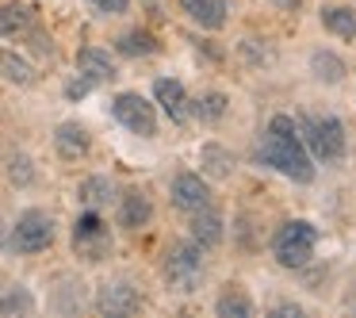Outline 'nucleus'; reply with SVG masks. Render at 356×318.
Instances as JSON below:
<instances>
[{
  "instance_id": "8",
  "label": "nucleus",
  "mask_w": 356,
  "mask_h": 318,
  "mask_svg": "<svg viewBox=\"0 0 356 318\" xmlns=\"http://www.w3.org/2000/svg\"><path fill=\"white\" fill-rule=\"evenodd\" d=\"M169 196H172V207L188 211V215L211 207V188L203 184V177H195V173H180V177L172 180Z\"/></svg>"
},
{
  "instance_id": "13",
  "label": "nucleus",
  "mask_w": 356,
  "mask_h": 318,
  "mask_svg": "<svg viewBox=\"0 0 356 318\" xmlns=\"http://www.w3.org/2000/svg\"><path fill=\"white\" fill-rule=\"evenodd\" d=\"M54 150L65 161H77V157H85L92 150V138H88V131L81 123H62L54 131Z\"/></svg>"
},
{
  "instance_id": "17",
  "label": "nucleus",
  "mask_w": 356,
  "mask_h": 318,
  "mask_svg": "<svg viewBox=\"0 0 356 318\" xmlns=\"http://www.w3.org/2000/svg\"><path fill=\"white\" fill-rule=\"evenodd\" d=\"M31 24H35V12L27 4H0V39L31 31Z\"/></svg>"
},
{
  "instance_id": "11",
  "label": "nucleus",
  "mask_w": 356,
  "mask_h": 318,
  "mask_svg": "<svg viewBox=\"0 0 356 318\" xmlns=\"http://www.w3.org/2000/svg\"><path fill=\"white\" fill-rule=\"evenodd\" d=\"M77 73H81V77H88L92 85H111V81L119 77V70H115V62H111V54H104L100 47L77 50Z\"/></svg>"
},
{
  "instance_id": "18",
  "label": "nucleus",
  "mask_w": 356,
  "mask_h": 318,
  "mask_svg": "<svg viewBox=\"0 0 356 318\" xmlns=\"http://www.w3.org/2000/svg\"><path fill=\"white\" fill-rule=\"evenodd\" d=\"M0 77L8 81V85H24L27 88L35 81V70H31L27 58L12 54V50H0Z\"/></svg>"
},
{
  "instance_id": "29",
  "label": "nucleus",
  "mask_w": 356,
  "mask_h": 318,
  "mask_svg": "<svg viewBox=\"0 0 356 318\" xmlns=\"http://www.w3.org/2000/svg\"><path fill=\"white\" fill-rule=\"evenodd\" d=\"M276 315H295V318H299L302 307H295V303H284V307H276Z\"/></svg>"
},
{
  "instance_id": "1",
  "label": "nucleus",
  "mask_w": 356,
  "mask_h": 318,
  "mask_svg": "<svg viewBox=\"0 0 356 318\" xmlns=\"http://www.w3.org/2000/svg\"><path fill=\"white\" fill-rule=\"evenodd\" d=\"M261 161L272 165L276 173H284L295 184H310L314 180V165H310V154L302 146L299 127H295L291 116H272L264 142H261Z\"/></svg>"
},
{
  "instance_id": "26",
  "label": "nucleus",
  "mask_w": 356,
  "mask_h": 318,
  "mask_svg": "<svg viewBox=\"0 0 356 318\" xmlns=\"http://www.w3.org/2000/svg\"><path fill=\"white\" fill-rule=\"evenodd\" d=\"M8 177L16 180V184H31V177H35L31 161H27V157H12V165H8Z\"/></svg>"
},
{
  "instance_id": "27",
  "label": "nucleus",
  "mask_w": 356,
  "mask_h": 318,
  "mask_svg": "<svg viewBox=\"0 0 356 318\" xmlns=\"http://www.w3.org/2000/svg\"><path fill=\"white\" fill-rule=\"evenodd\" d=\"M92 88H96L92 81H88V77H81V73H77V77H73L70 85H65V96H70V100H81V96H88Z\"/></svg>"
},
{
  "instance_id": "10",
  "label": "nucleus",
  "mask_w": 356,
  "mask_h": 318,
  "mask_svg": "<svg viewBox=\"0 0 356 318\" xmlns=\"http://www.w3.org/2000/svg\"><path fill=\"white\" fill-rule=\"evenodd\" d=\"M154 96H157V104H161V111L172 119V123H188V116H192V108H188V93H184V85L180 81H172V77H161L154 85Z\"/></svg>"
},
{
  "instance_id": "9",
  "label": "nucleus",
  "mask_w": 356,
  "mask_h": 318,
  "mask_svg": "<svg viewBox=\"0 0 356 318\" xmlns=\"http://www.w3.org/2000/svg\"><path fill=\"white\" fill-rule=\"evenodd\" d=\"M96 307H100L104 315H134V310L142 307V295L134 292V284L115 280V284H104V287H100V295H96Z\"/></svg>"
},
{
  "instance_id": "23",
  "label": "nucleus",
  "mask_w": 356,
  "mask_h": 318,
  "mask_svg": "<svg viewBox=\"0 0 356 318\" xmlns=\"http://www.w3.org/2000/svg\"><path fill=\"white\" fill-rule=\"evenodd\" d=\"M119 54L149 58V54H157V39L149 31H127V35H119Z\"/></svg>"
},
{
  "instance_id": "21",
  "label": "nucleus",
  "mask_w": 356,
  "mask_h": 318,
  "mask_svg": "<svg viewBox=\"0 0 356 318\" xmlns=\"http://www.w3.org/2000/svg\"><path fill=\"white\" fill-rule=\"evenodd\" d=\"M188 108H192V116L200 119V123H218V119L226 116V108H230V100H226V93H203L200 100H192Z\"/></svg>"
},
{
  "instance_id": "28",
  "label": "nucleus",
  "mask_w": 356,
  "mask_h": 318,
  "mask_svg": "<svg viewBox=\"0 0 356 318\" xmlns=\"http://www.w3.org/2000/svg\"><path fill=\"white\" fill-rule=\"evenodd\" d=\"M127 4L131 0H92V8L104 12V16H119V12H127Z\"/></svg>"
},
{
  "instance_id": "14",
  "label": "nucleus",
  "mask_w": 356,
  "mask_h": 318,
  "mask_svg": "<svg viewBox=\"0 0 356 318\" xmlns=\"http://www.w3.org/2000/svg\"><path fill=\"white\" fill-rule=\"evenodd\" d=\"M192 241L200 249H215L222 241V215L211 207L203 211H192Z\"/></svg>"
},
{
  "instance_id": "4",
  "label": "nucleus",
  "mask_w": 356,
  "mask_h": 318,
  "mask_svg": "<svg viewBox=\"0 0 356 318\" xmlns=\"http://www.w3.org/2000/svg\"><path fill=\"white\" fill-rule=\"evenodd\" d=\"M203 276V249L195 241H177V246L165 253V280L177 292H195Z\"/></svg>"
},
{
  "instance_id": "25",
  "label": "nucleus",
  "mask_w": 356,
  "mask_h": 318,
  "mask_svg": "<svg viewBox=\"0 0 356 318\" xmlns=\"http://www.w3.org/2000/svg\"><path fill=\"white\" fill-rule=\"evenodd\" d=\"M16 310H31V295L19 292V287H12V292L0 299V315H16Z\"/></svg>"
},
{
  "instance_id": "2",
  "label": "nucleus",
  "mask_w": 356,
  "mask_h": 318,
  "mask_svg": "<svg viewBox=\"0 0 356 318\" xmlns=\"http://www.w3.org/2000/svg\"><path fill=\"white\" fill-rule=\"evenodd\" d=\"M299 127H302V142L318 161L333 165L345 157V123L337 116H302Z\"/></svg>"
},
{
  "instance_id": "30",
  "label": "nucleus",
  "mask_w": 356,
  "mask_h": 318,
  "mask_svg": "<svg viewBox=\"0 0 356 318\" xmlns=\"http://www.w3.org/2000/svg\"><path fill=\"white\" fill-rule=\"evenodd\" d=\"M280 4H284L287 12H295V8H299V4H302V0H280Z\"/></svg>"
},
{
  "instance_id": "20",
  "label": "nucleus",
  "mask_w": 356,
  "mask_h": 318,
  "mask_svg": "<svg viewBox=\"0 0 356 318\" xmlns=\"http://www.w3.org/2000/svg\"><path fill=\"white\" fill-rule=\"evenodd\" d=\"M310 73H314L318 81H325V85H337V81L345 77V62H341L333 50H314V54H310Z\"/></svg>"
},
{
  "instance_id": "22",
  "label": "nucleus",
  "mask_w": 356,
  "mask_h": 318,
  "mask_svg": "<svg viewBox=\"0 0 356 318\" xmlns=\"http://www.w3.org/2000/svg\"><path fill=\"white\" fill-rule=\"evenodd\" d=\"M77 196H81L85 207H104V203H111V196H115V184H111L108 177H88V180H81Z\"/></svg>"
},
{
  "instance_id": "16",
  "label": "nucleus",
  "mask_w": 356,
  "mask_h": 318,
  "mask_svg": "<svg viewBox=\"0 0 356 318\" xmlns=\"http://www.w3.org/2000/svg\"><path fill=\"white\" fill-rule=\"evenodd\" d=\"M200 165L211 180H226L234 173V154L226 146H218V142H207V146L200 150Z\"/></svg>"
},
{
  "instance_id": "12",
  "label": "nucleus",
  "mask_w": 356,
  "mask_h": 318,
  "mask_svg": "<svg viewBox=\"0 0 356 318\" xmlns=\"http://www.w3.org/2000/svg\"><path fill=\"white\" fill-rule=\"evenodd\" d=\"M180 12L203 31H222L226 27V0H180Z\"/></svg>"
},
{
  "instance_id": "19",
  "label": "nucleus",
  "mask_w": 356,
  "mask_h": 318,
  "mask_svg": "<svg viewBox=\"0 0 356 318\" xmlns=\"http://www.w3.org/2000/svg\"><path fill=\"white\" fill-rule=\"evenodd\" d=\"M322 27H325V31H333L337 39H356V12L353 8H341V4L322 8Z\"/></svg>"
},
{
  "instance_id": "7",
  "label": "nucleus",
  "mask_w": 356,
  "mask_h": 318,
  "mask_svg": "<svg viewBox=\"0 0 356 318\" xmlns=\"http://www.w3.org/2000/svg\"><path fill=\"white\" fill-rule=\"evenodd\" d=\"M50 241H54V218H50L47 211L31 207L16 218V226H12V246H16L19 253H42Z\"/></svg>"
},
{
  "instance_id": "24",
  "label": "nucleus",
  "mask_w": 356,
  "mask_h": 318,
  "mask_svg": "<svg viewBox=\"0 0 356 318\" xmlns=\"http://www.w3.org/2000/svg\"><path fill=\"white\" fill-rule=\"evenodd\" d=\"M215 310H218V318H249V315H253V303H249L245 292H234V287H230V292L218 295Z\"/></svg>"
},
{
  "instance_id": "5",
  "label": "nucleus",
  "mask_w": 356,
  "mask_h": 318,
  "mask_svg": "<svg viewBox=\"0 0 356 318\" xmlns=\"http://www.w3.org/2000/svg\"><path fill=\"white\" fill-rule=\"evenodd\" d=\"M73 249H77L81 261H92V264L111 253V230H108V223L100 218L96 207H88L85 215L73 223Z\"/></svg>"
},
{
  "instance_id": "3",
  "label": "nucleus",
  "mask_w": 356,
  "mask_h": 318,
  "mask_svg": "<svg viewBox=\"0 0 356 318\" xmlns=\"http://www.w3.org/2000/svg\"><path fill=\"white\" fill-rule=\"evenodd\" d=\"M318 246V226L307 223V218H295V223H284L272 238V253L284 269H302V264L314 257Z\"/></svg>"
},
{
  "instance_id": "15",
  "label": "nucleus",
  "mask_w": 356,
  "mask_h": 318,
  "mask_svg": "<svg viewBox=\"0 0 356 318\" xmlns=\"http://www.w3.org/2000/svg\"><path fill=\"white\" fill-rule=\"evenodd\" d=\"M149 215H154V207H149V200L138 192V188L123 192V200H119V226H127V230H142V226L149 223Z\"/></svg>"
},
{
  "instance_id": "6",
  "label": "nucleus",
  "mask_w": 356,
  "mask_h": 318,
  "mask_svg": "<svg viewBox=\"0 0 356 318\" xmlns=\"http://www.w3.org/2000/svg\"><path fill=\"white\" fill-rule=\"evenodd\" d=\"M111 116H115V123H123L131 134H138V138H154L157 134V111L149 100H142L138 93H119L115 100H111Z\"/></svg>"
}]
</instances>
